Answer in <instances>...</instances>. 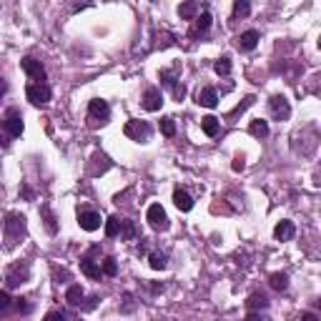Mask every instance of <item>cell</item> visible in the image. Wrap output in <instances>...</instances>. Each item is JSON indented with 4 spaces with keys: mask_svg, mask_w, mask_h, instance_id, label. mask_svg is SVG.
<instances>
[{
    "mask_svg": "<svg viewBox=\"0 0 321 321\" xmlns=\"http://www.w3.org/2000/svg\"><path fill=\"white\" fill-rule=\"evenodd\" d=\"M121 234V218L118 216H108L106 218V236L108 239H116Z\"/></svg>",
    "mask_w": 321,
    "mask_h": 321,
    "instance_id": "23",
    "label": "cell"
},
{
    "mask_svg": "<svg viewBox=\"0 0 321 321\" xmlns=\"http://www.w3.org/2000/svg\"><path fill=\"white\" fill-rule=\"evenodd\" d=\"M123 241H133L135 239V226H133V221H121V234H118Z\"/></svg>",
    "mask_w": 321,
    "mask_h": 321,
    "instance_id": "27",
    "label": "cell"
},
{
    "mask_svg": "<svg viewBox=\"0 0 321 321\" xmlns=\"http://www.w3.org/2000/svg\"><path fill=\"white\" fill-rule=\"evenodd\" d=\"M268 108H271V116L276 121H289V116H291V106H289V101L284 96H273L268 101Z\"/></svg>",
    "mask_w": 321,
    "mask_h": 321,
    "instance_id": "10",
    "label": "cell"
},
{
    "mask_svg": "<svg viewBox=\"0 0 321 321\" xmlns=\"http://www.w3.org/2000/svg\"><path fill=\"white\" fill-rule=\"evenodd\" d=\"M266 306H268V299H266L263 294H251V296H249V301H246V309H249V311L266 309Z\"/></svg>",
    "mask_w": 321,
    "mask_h": 321,
    "instance_id": "24",
    "label": "cell"
},
{
    "mask_svg": "<svg viewBox=\"0 0 321 321\" xmlns=\"http://www.w3.org/2000/svg\"><path fill=\"white\" fill-rule=\"evenodd\" d=\"M25 96H28V101H30L33 106H45V103L51 101L53 90H51L48 83H30V85L25 88Z\"/></svg>",
    "mask_w": 321,
    "mask_h": 321,
    "instance_id": "5",
    "label": "cell"
},
{
    "mask_svg": "<svg viewBox=\"0 0 321 321\" xmlns=\"http://www.w3.org/2000/svg\"><path fill=\"white\" fill-rule=\"evenodd\" d=\"M13 301H15V311H20V314H28V311H30L28 299H13Z\"/></svg>",
    "mask_w": 321,
    "mask_h": 321,
    "instance_id": "35",
    "label": "cell"
},
{
    "mask_svg": "<svg viewBox=\"0 0 321 321\" xmlns=\"http://www.w3.org/2000/svg\"><path fill=\"white\" fill-rule=\"evenodd\" d=\"M268 284H271V289H276V291H286V289H289V276L281 273V271H276V273H271Z\"/></svg>",
    "mask_w": 321,
    "mask_h": 321,
    "instance_id": "22",
    "label": "cell"
},
{
    "mask_svg": "<svg viewBox=\"0 0 321 321\" xmlns=\"http://www.w3.org/2000/svg\"><path fill=\"white\" fill-rule=\"evenodd\" d=\"M3 128L5 133L10 135V138H18L20 133H23V113L18 111V108H8L5 111V116H3Z\"/></svg>",
    "mask_w": 321,
    "mask_h": 321,
    "instance_id": "4",
    "label": "cell"
},
{
    "mask_svg": "<svg viewBox=\"0 0 321 321\" xmlns=\"http://www.w3.org/2000/svg\"><path fill=\"white\" fill-rule=\"evenodd\" d=\"M258 40H261V35H258L256 30H246V33H241V35L236 38V43H239L241 51H254L258 45Z\"/></svg>",
    "mask_w": 321,
    "mask_h": 321,
    "instance_id": "16",
    "label": "cell"
},
{
    "mask_svg": "<svg viewBox=\"0 0 321 321\" xmlns=\"http://www.w3.org/2000/svg\"><path fill=\"white\" fill-rule=\"evenodd\" d=\"M43 321H65V314L63 311H48Z\"/></svg>",
    "mask_w": 321,
    "mask_h": 321,
    "instance_id": "38",
    "label": "cell"
},
{
    "mask_svg": "<svg viewBox=\"0 0 321 321\" xmlns=\"http://www.w3.org/2000/svg\"><path fill=\"white\" fill-rule=\"evenodd\" d=\"M146 218H148L153 231H168V226H171L168 223V213H166V208L161 203H151L148 211H146Z\"/></svg>",
    "mask_w": 321,
    "mask_h": 321,
    "instance_id": "3",
    "label": "cell"
},
{
    "mask_svg": "<svg viewBox=\"0 0 321 321\" xmlns=\"http://www.w3.org/2000/svg\"><path fill=\"white\" fill-rule=\"evenodd\" d=\"M196 103L203 106V108H216V106H218V93H216L213 88H203V90H198Z\"/></svg>",
    "mask_w": 321,
    "mask_h": 321,
    "instance_id": "13",
    "label": "cell"
},
{
    "mask_svg": "<svg viewBox=\"0 0 321 321\" xmlns=\"http://www.w3.org/2000/svg\"><path fill=\"white\" fill-rule=\"evenodd\" d=\"M249 13H251L249 0H236V3H234V15H236V18H246Z\"/></svg>",
    "mask_w": 321,
    "mask_h": 321,
    "instance_id": "31",
    "label": "cell"
},
{
    "mask_svg": "<svg viewBox=\"0 0 321 321\" xmlns=\"http://www.w3.org/2000/svg\"><path fill=\"white\" fill-rule=\"evenodd\" d=\"M108 118H111V106L103 98H93L88 103V121H90V126H103V123H108Z\"/></svg>",
    "mask_w": 321,
    "mask_h": 321,
    "instance_id": "2",
    "label": "cell"
},
{
    "mask_svg": "<svg viewBox=\"0 0 321 321\" xmlns=\"http://www.w3.org/2000/svg\"><path fill=\"white\" fill-rule=\"evenodd\" d=\"M20 68L28 73V78L33 80V83H45V68L40 65V61H35V58H23L20 61Z\"/></svg>",
    "mask_w": 321,
    "mask_h": 321,
    "instance_id": "7",
    "label": "cell"
},
{
    "mask_svg": "<svg viewBox=\"0 0 321 321\" xmlns=\"http://www.w3.org/2000/svg\"><path fill=\"white\" fill-rule=\"evenodd\" d=\"M161 133L166 138H173L176 135V121L173 118H161Z\"/></svg>",
    "mask_w": 321,
    "mask_h": 321,
    "instance_id": "32",
    "label": "cell"
},
{
    "mask_svg": "<svg viewBox=\"0 0 321 321\" xmlns=\"http://www.w3.org/2000/svg\"><path fill=\"white\" fill-rule=\"evenodd\" d=\"M101 271H103L106 276H116V273H118V263H116V258H113V256H106V258H103V266H101Z\"/></svg>",
    "mask_w": 321,
    "mask_h": 321,
    "instance_id": "30",
    "label": "cell"
},
{
    "mask_svg": "<svg viewBox=\"0 0 321 321\" xmlns=\"http://www.w3.org/2000/svg\"><path fill=\"white\" fill-rule=\"evenodd\" d=\"M196 13H198V3H193V0L184 3V5H178V15H181L184 20H193Z\"/></svg>",
    "mask_w": 321,
    "mask_h": 321,
    "instance_id": "25",
    "label": "cell"
},
{
    "mask_svg": "<svg viewBox=\"0 0 321 321\" xmlns=\"http://www.w3.org/2000/svg\"><path fill=\"white\" fill-rule=\"evenodd\" d=\"M171 93H173V98H176V101H184V98H186V88H184L181 83H176Z\"/></svg>",
    "mask_w": 321,
    "mask_h": 321,
    "instance_id": "36",
    "label": "cell"
},
{
    "mask_svg": "<svg viewBox=\"0 0 321 321\" xmlns=\"http://www.w3.org/2000/svg\"><path fill=\"white\" fill-rule=\"evenodd\" d=\"M161 106H163V93H161V88H148V90L143 93V108H146L148 113H156V111H161Z\"/></svg>",
    "mask_w": 321,
    "mask_h": 321,
    "instance_id": "11",
    "label": "cell"
},
{
    "mask_svg": "<svg viewBox=\"0 0 321 321\" xmlns=\"http://www.w3.org/2000/svg\"><path fill=\"white\" fill-rule=\"evenodd\" d=\"M201 128H203L206 135H216L218 128H221V121L216 116H206V118H201Z\"/></svg>",
    "mask_w": 321,
    "mask_h": 321,
    "instance_id": "21",
    "label": "cell"
},
{
    "mask_svg": "<svg viewBox=\"0 0 321 321\" xmlns=\"http://www.w3.org/2000/svg\"><path fill=\"white\" fill-rule=\"evenodd\" d=\"M294 234H296V228H294V223L291 221H279L276 223V228H273V236H276V241H291L294 239Z\"/></svg>",
    "mask_w": 321,
    "mask_h": 321,
    "instance_id": "14",
    "label": "cell"
},
{
    "mask_svg": "<svg viewBox=\"0 0 321 321\" xmlns=\"http://www.w3.org/2000/svg\"><path fill=\"white\" fill-rule=\"evenodd\" d=\"M148 263H151V268L163 271V268L168 266V258H166V254H161V251H153V254L148 256Z\"/></svg>",
    "mask_w": 321,
    "mask_h": 321,
    "instance_id": "26",
    "label": "cell"
},
{
    "mask_svg": "<svg viewBox=\"0 0 321 321\" xmlns=\"http://www.w3.org/2000/svg\"><path fill=\"white\" fill-rule=\"evenodd\" d=\"M28 276H30V266H28V263H13V266L8 268L5 281H8V286H20V284L28 281Z\"/></svg>",
    "mask_w": 321,
    "mask_h": 321,
    "instance_id": "9",
    "label": "cell"
},
{
    "mask_svg": "<svg viewBox=\"0 0 321 321\" xmlns=\"http://www.w3.org/2000/svg\"><path fill=\"white\" fill-rule=\"evenodd\" d=\"M40 216H43L45 231H48L51 236H56V234H58V218H56V213L51 211V206H48V203H45V206H40Z\"/></svg>",
    "mask_w": 321,
    "mask_h": 321,
    "instance_id": "15",
    "label": "cell"
},
{
    "mask_svg": "<svg viewBox=\"0 0 321 321\" xmlns=\"http://www.w3.org/2000/svg\"><path fill=\"white\" fill-rule=\"evenodd\" d=\"M123 133L128 135L130 141H135V143H148L153 130H151V126H148L146 121H128L126 128H123Z\"/></svg>",
    "mask_w": 321,
    "mask_h": 321,
    "instance_id": "6",
    "label": "cell"
},
{
    "mask_svg": "<svg viewBox=\"0 0 321 321\" xmlns=\"http://www.w3.org/2000/svg\"><path fill=\"white\" fill-rule=\"evenodd\" d=\"M23 198H28V201H30V198H33V191H30V189H28V186H23Z\"/></svg>",
    "mask_w": 321,
    "mask_h": 321,
    "instance_id": "43",
    "label": "cell"
},
{
    "mask_svg": "<svg viewBox=\"0 0 321 321\" xmlns=\"http://www.w3.org/2000/svg\"><path fill=\"white\" fill-rule=\"evenodd\" d=\"M161 83H163L166 88L173 90V85L178 83V80H176V73H173V70H161Z\"/></svg>",
    "mask_w": 321,
    "mask_h": 321,
    "instance_id": "33",
    "label": "cell"
},
{
    "mask_svg": "<svg viewBox=\"0 0 321 321\" xmlns=\"http://www.w3.org/2000/svg\"><path fill=\"white\" fill-rule=\"evenodd\" d=\"M151 291H153V294H158V291H163V286H161V284H153V286H151Z\"/></svg>",
    "mask_w": 321,
    "mask_h": 321,
    "instance_id": "44",
    "label": "cell"
},
{
    "mask_svg": "<svg viewBox=\"0 0 321 321\" xmlns=\"http://www.w3.org/2000/svg\"><path fill=\"white\" fill-rule=\"evenodd\" d=\"M83 296H85V294H83V289H80L78 284H73V286H70V289L65 291V301H68L70 306H80Z\"/></svg>",
    "mask_w": 321,
    "mask_h": 321,
    "instance_id": "20",
    "label": "cell"
},
{
    "mask_svg": "<svg viewBox=\"0 0 321 321\" xmlns=\"http://www.w3.org/2000/svg\"><path fill=\"white\" fill-rule=\"evenodd\" d=\"M10 306H13V299L8 296V291H3V289H0V311H8Z\"/></svg>",
    "mask_w": 321,
    "mask_h": 321,
    "instance_id": "34",
    "label": "cell"
},
{
    "mask_svg": "<svg viewBox=\"0 0 321 321\" xmlns=\"http://www.w3.org/2000/svg\"><path fill=\"white\" fill-rule=\"evenodd\" d=\"M246 321H261V314H256V311H251V314L246 316Z\"/></svg>",
    "mask_w": 321,
    "mask_h": 321,
    "instance_id": "42",
    "label": "cell"
},
{
    "mask_svg": "<svg viewBox=\"0 0 321 321\" xmlns=\"http://www.w3.org/2000/svg\"><path fill=\"white\" fill-rule=\"evenodd\" d=\"M5 93H8V83H5V78L0 75V98H3Z\"/></svg>",
    "mask_w": 321,
    "mask_h": 321,
    "instance_id": "41",
    "label": "cell"
},
{
    "mask_svg": "<svg viewBox=\"0 0 321 321\" xmlns=\"http://www.w3.org/2000/svg\"><path fill=\"white\" fill-rule=\"evenodd\" d=\"M193 20H196V23H193V28H191V38H198L201 33H206V30L211 28V20H213V18H211V13H208V10H203V13H201V15H196Z\"/></svg>",
    "mask_w": 321,
    "mask_h": 321,
    "instance_id": "12",
    "label": "cell"
},
{
    "mask_svg": "<svg viewBox=\"0 0 321 321\" xmlns=\"http://www.w3.org/2000/svg\"><path fill=\"white\" fill-rule=\"evenodd\" d=\"M173 203H176V208H178V211H184V213H186V211H191V208H193L191 193L184 191V189H176V191H173Z\"/></svg>",
    "mask_w": 321,
    "mask_h": 321,
    "instance_id": "17",
    "label": "cell"
},
{
    "mask_svg": "<svg viewBox=\"0 0 321 321\" xmlns=\"http://www.w3.org/2000/svg\"><path fill=\"white\" fill-rule=\"evenodd\" d=\"M249 133H251L254 138H266V135H268V121L254 118V121L249 123Z\"/></svg>",
    "mask_w": 321,
    "mask_h": 321,
    "instance_id": "19",
    "label": "cell"
},
{
    "mask_svg": "<svg viewBox=\"0 0 321 321\" xmlns=\"http://www.w3.org/2000/svg\"><path fill=\"white\" fill-rule=\"evenodd\" d=\"M80 271L88 276V279H93V281H98L101 276H103V271H101V266L93 261V258H80Z\"/></svg>",
    "mask_w": 321,
    "mask_h": 321,
    "instance_id": "18",
    "label": "cell"
},
{
    "mask_svg": "<svg viewBox=\"0 0 321 321\" xmlns=\"http://www.w3.org/2000/svg\"><path fill=\"white\" fill-rule=\"evenodd\" d=\"M96 304H98V296H90V299H88V304H83V311H90V309H96Z\"/></svg>",
    "mask_w": 321,
    "mask_h": 321,
    "instance_id": "39",
    "label": "cell"
},
{
    "mask_svg": "<svg viewBox=\"0 0 321 321\" xmlns=\"http://www.w3.org/2000/svg\"><path fill=\"white\" fill-rule=\"evenodd\" d=\"M254 103H256V96H246V98H244V103H239V106H236V108H234L228 116H231V118H236V116H241L246 108H251Z\"/></svg>",
    "mask_w": 321,
    "mask_h": 321,
    "instance_id": "29",
    "label": "cell"
},
{
    "mask_svg": "<svg viewBox=\"0 0 321 321\" xmlns=\"http://www.w3.org/2000/svg\"><path fill=\"white\" fill-rule=\"evenodd\" d=\"M25 228H28V218L23 213H8L5 221H3V239H5V244L15 246L25 236Z\"/></svg>",
    "mask_w": 321,
    "mask_h": 321,
    "instance_id": "1",
    "label": "cell"
},
{
    "mask_svg": "<svg viewBox=\"0 0 321 321\" xmlns=\"http://www.w3.org/2000/svg\"><path fill=\"white\" fill-rule=\"evenodd\" d=\"M78 226L83 231H98L101 228V213L90 211V208H80L78 211Z\"/></svg>",
    "mask_w": 321,
    "mask_h": 321,
    "instance_id": "8",
    "label": "cell"
},
{
    "mask_svg": "<svg viewBox=\"0 0 321 321\" xmlns=\"http://www.w3.org/2000/svg\"><path fill=\"white\" fill-rule=\"evenodd\" d=\"M244 166H246V158H244V156H236V158H234V163H231V168H234L236 173H239V171H244Z\"/></svg>",
    "mask_w": 321,
    "mask_h": 321,
    "instance_id": "37",
    "label": "cell"
},
{
    "mask_svg": "<svg viewBox=\"0 0 321 321\" xmlns=\"http://www.w3.org/2000/svg\"><path fill=\"white\" fill-rule=\"evenodd\" d=\"M213 70H216L218 75H228V73H231V58H228V56H221V58L213 63Z\"/></svg>",
    "mask_w": 321,
    "mask_h": 321,
    "instance_id": "28",
    "label": "cell"
},
{
    "mask_svg": "<svg viewBox=\"0 0 321 321\" xmlns=\"http://www.w3.org/2000/svg\"><path fill=\"white\" fill-rule=\"evenodd\" d=\"M299 321H319V316H316V314H311V311H304V314L299 316Z\"/></svg>",
    "mask_w": 321,
    "mask_h": 321,
    "instance_id": "40",
    "label": "cell"
}]
</instances>
